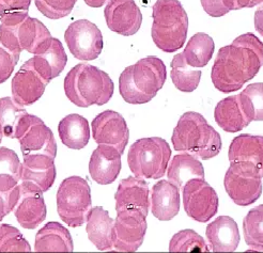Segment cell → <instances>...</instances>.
I'll use <instances>...</instances> for the list:
<instances>
[{
  "label": "cell",
  "mask_w": 263,
  "mask_h": 253,
  "mask_svg": "<svg viewBox=\"0 0 263 253\" xmlns=\"http://www.w3.org/2000/svg\"><path fill=\"white\" fill-rule=\"evenodd\" d=\"M246 245L256 251H263V204L249 210L243 220Z\"/></svg>",
  "instance_id": "obj_35"
},
{
  "label": "cell",
  "mask_w": 263,
  "mask_h": 253,
  "mask_svg": "<svg viewBox=\"0 0 263 253\" xmlns=\"http://www.w3.org/2000/svg\"><path fill=\"white\" fill-rule=\"evenodd\" d=\"M77 0H34V4L42 14L49 20H60L68 16Z\"/></svg>",
  "instance_id": "obj_39"
},
{
  "label": "cell",
  "mask_w": 263,
  "mask_h": 253,
  "mask_svg": "<svg viewBox=\"0 0 263 253\" xmlns=\"http://www.w3.org/2000/svg\"><path fill=\"white\" fill-rule=\"evenodd\" d=\"M179 188L170 181L157 182L152 188L151 210L155 218L161 221L174 219L180 210Z\"/></svg>",
  "instance_id": "obj_23"
},
{
  "label": "cell",
  "mask_w": 263,
  "mask_h": 253,
  "mask_svg": "<svg viewBox=\"0 0 263 253\" xmlns=\"http://www.w3.org/2000/svg\"><path fill=\"white\" fill-rule=\"evenodd\" d=\"M20 60V55L8 49L0 43V84L7 82Z\"/></svg>",
  "instance_id": "obj_40"
},
{
  "label": "cell",
  "mask_w": 263,
  "mask_h": 253,
  "mask_svg": "<svg viewBox=\"0 0 263 253\" xmlns=\"http://www.w3.org/2000/svg\"><path fill=\"white\" fill-rule=\"evenodd\" d=\"M18 141L24 165L35 169H45L55 165L57 142L44 122L33 125Z\"/></svg>",
  "instance_id": "obj_9"
},
{
  "label": "cell",
  "mask_w": 263,
  "mask_h": 253,
  "mask_svg": "<svg viewBox=\"0 0 263 253\" xmlns=\"http://www.w3.org/2000/svg\"><path fill=\"white\" fill-rule=\"evenodd\" d=\"M203 10L212 17L226 15L230 10L223 4V0H200Z\"/></svg>",
  "instance_id": "obj_41"
},
{
  "label": "cell",
  "mask_w": 263,
  "mask_h": 253,
  "mask_svg": "<svg viewBox=\"0 0 263 253\" xmlns=\"http://www.w3.org/2000/svg\"><path fill=\"white\" fill-rule=\"evenodd\" d=\"M9 214L8 208H7V203L4 197L0 194V221H2L7 215Z\"/></svg>",
  "instance_id": "obj_44"
},
{
  "label": "cell",
  "mask_w": 263,
  "mask_h": 253,
  "mask_svg": "<svg viewBox=\"0 0 263 253\" xmlns=\"http://www.w3.org/2000/svg\"><path fill=\"white\" fill-rule=\"evenodd\" d=\"M205 235L214 252H233L241 239L238 224L229 216H219L210 223Z\"/></svg>",
  "instance_id": "obj_25"
},
{
  "label": "cell",
  "mask_w": 263,
  "mask_h": 253,
  "mask_svg": "<svg viewBox=\"0 0 263 253\" xmlns=\"http://www.w3.org/2000/svg\"><path fill=\"white\" fill-rule=\"evenodd\" d=\"M36 252H72L73 239L70 232L59 222H48L35 236Z\"/></svg>",
  "instance_id": "obj_27"
},
{
  "label": "cell",
  "mask_w": 263,
  "mask_h": 253,
  "mask_svg": "<svg viewBox=\"0 0 263 253\" xmlns=\"http://www.w3.org/2000/svg\"><path fill=\"white\" fill-rule=\"evenodd\" d=\"M88 238L100 251H111L115 245V220L102 206L92 207L88 214Z\"/></svg>",
  "instance_id": "obj_22"
},
{
  "label": "cell",
  "mask_w": 263,
  "mask_h": 253,
  "mask_svg": "<svg viewBox=\"0 0 263 253\" xmlns=\"http://www.w3.org/2000/svg\"><path fill=\"white\" fill-rule=\"evenodd\" d=\"M56 181L55 165L45 169L30 168L23 164V172L21 179V192H37L43 193L48 191Z\"/></svg>",
  "instance_id": "obj_31"
},
{
  "label": "cell",
  "mask_w": 263,
  "mask_h": 253,
  "mask_svg": "<svg viewBox=\"0 0 263 253\" xmlns=\"http://www.w3.org/2000/svg\"><path fill=\"white\" fill-rule=\"evenodd\" d=\"M23 164L17 154L5 146H0V194L7 203L9 214L15 208L21 198V179Z\"/></svg>",
  "instance_id": "obj_16"
},
{
  "label": "cell",
  "mask_w": 263,
  "mask_h": 253,
  "mask_svg": "<svg viewBox=\"0 0 263 253\" xmlns=\"http://www.w3.org/2000/svg\"><path fill=\"white\" fill-rule=\"evenodd\" d=\"M223 4L230 11H232L243 8H253L263 4V0H223Z\"/></svg>",
  "instance_id": "obj_42"
},
{
  "label": "cell",
  "mask_w": 263,
  "mask_h": 253,
  "mask_svg": "<svg viewBox=\"0 0 263 253\" xmlns=\"http://www.w3.org/2000/svg\"><path fill=\"white\" fill-rule=\"evenodd\" d=\"M63 87L67 98L82 108L105 105L109 102L115 91L108 74L87 63L75 65L65 76Z\"/></svg>",
  "instance_id": "obj_3"
},
{
  "label": "cell",
  "mask_w": 263,
  "mask_h": 253,
  "mask_svg": "<svg viewBox=\"0 0 263 253\" xmlns=\"http://www.w3.org/2000/svg\"><path fill=\"white\" fill-rule=\"evenodd\" d=\"M263 66V43L248 32L219 49L212 68L214 87L223 93L240 90Z\"/></svg>",
  "instance_id": "obj_1"
},
{
  "label": "cell",
  "mask_w": 263,
  "mask_h": 253,
  "mask_svg": "<svg viewBox=\"0 0 263 253\" xmlns=\"http://www.w3.org/2000/svg\"><path fill=\"white\" fill-rule=\"evenodd\" d=\"M230 163H244L255 167L263 178V137L240 135L235 137L228 152Z\"/></svg>",
  "instance_id": "obj_24"
},
{
  "label": "cell",
  "mask_w": 263,
  "mask_h": 253,
  "mask_svg": "<svg viewBox=\"0 0 263 253\" xmlns=\"http://www.w3.org/2000/svg\"><path fill=\"white\" fill-rule=\"evenodd\" d=\"M214 49L213 38L203 32H198L191 37L183 55L190 65L194 68H203L211 61Z\"/></svg>",
  "instance_id": "obj_32"
},
{
  "label": "cell",
  "mask_w": 263,
  "mask_h": 253,
  "mask_svg": "<svg viewBox=\"0 0 263 253\" xmlns=\"http://www.w3.org/2000/svg\"><path fill=\"white\" fill-rule=\"evenodd\" d=\"M168 180L179 189L193 179H204V168L202 164L190 153L179 154L174 157L167 172Z\"/></svg>",
  "instance_id": "obj_30"
},
{
  "label": "cell",
  "mask_w": 263,
  "mask_h": 253,
  "mask_svg": "<svg viewBox=\"0 0 263 253\" xmlns=\"http://www.w3.org/2000/svg\"><path fill=\"white\" fill-rule=\"evenodd\" d=\"M108 28L124 36L137 33L142 23V14L134 0H109L104 10Z\"/></svg>",
  "instance_id": "obj_15"
},
{
  "label": "cell",
  "mask_w": 263,
  "mask_h": 253,
  "mask_svg": "<svg viewBox=\"0 0 263 253\" xmlns=\"http://www.w3.org/2000/svg\"><path fill=\"white\" fill-rule=\"evenodd\" d=\"M46 205L43 193L25 192L21 194L14 208V215L22 228L34 230L46 218Z\"/></svg>",
  "instance_id": "obj_26"
},
{
  "label": "cell",
  "mask_w": 263,
  "mask_h": 253,
  "mask_svg": "<svg viewBox=\"0 0 263 253\" xmlns=\"http://www.w3.org/2000/svg\"><path fill=\"white\" fill-rule=\"evenodd\" d=\"M58 132L61 142L72 150L84 149L90 139L88 120L76 113H71L61 120Z\"/></svg>",
  "instance_id": "obj_29"
},
{
  "label": "cell",
  "mask_w": 263,
  "mask_h": 253,
  "mask_svg": "<svg viewBox=\"0 0 263 253\" xmlns=\"http://www.w3.org/2000/svg\"><path fill=\"white\" fill-rule=\"evenodd\" d=\"M64 40L71 54L82 61L96 60L104 46L101 30L88 20L73 22L65 30Z\"/></svg>",
  "instance_id": "obj_11"
},
{
  "label": "cell",
  "mask_w": 263,
  "mask_h": 253,
  "mask_svg": "<svg viewBox=\"0 0 263 253\" xmlns=\"http://www.w3.org/2000/svg\"><path fill=\"white\" fill-rule=\"evenodd\" d=\"M262 177L259 171L244 163H230L225 176V189L232 201L240 206L255 203L262 194Z\"/></svg>",
  "instance_id": "obj_10"
},
{
  "label": "cell",
  "mask_w": 263,
  "mask_h": 253,
  "mask_svg": "<svg viewBox=\"0 0 263 253\" xmlns=\"http://www.w3.org/2000/svg\"><path fill=\"white\" fill-rule=\"evenodd\" d=\"M121 153L114 146L99 144L89 162L91 178L100 185H108L116 181L121 171Z\"/></svg>",
  "instance_id": "obj_19"
},
{
  "label": "cell",
  "mask_w": 263,
  "mask_h": 253,
  "mask_svg": "<svg viewBox=\"0 0 263 253\" xmlns=\"http://www.w3.org/2000/svg\"><path fill=\"white\" fill-rule=\"evenodd\" d=\"M174 149L208 161L218 155L221 138L198 112H185L180 118L172 137Z\"/></svg>",
  "instance_id": "obj_4"
},
{
  "label": "cell",
  "mask_w": 263,
  "mask_h": 253,
  "mask_svg": "<svg viewBox=\"0 0 263 253\" xmlns=\"http://www.w3.org/2000/svg\"><path fill=\"white\" fill-rule=\"evenodd\" d=\"M50 37L46 26L30 16L16 24L0 25V43L20 56L23 50L34 55Z\"/></svg>",
  "instance_id": "obj_8"
},
{
  "label": "cell",
  "mask_w": 263,
  "mask_h": 253,
  "mask_svg": "<svg viewBox=\"0 0 263 253\" xmlns=\"http://www.w3.org/2000/svg\"><path fill=\"white\" fill-rule=\"evenodd\" d=\"M214 118L217 125L227 132H238L251 124L245 115L238 95L221 100L215 107Z\"/></svg>",
  "instance_id": "obj_28"
},
{
  "label": "cell",
  "mask_w": 263,
  "mask_h": 253,
  "mask_svg": "<svg viewBox=\"0 0 263 253\" xmlns=\"http://www.w3.org/2000/svg\"><path fill=\"white\" fill-rule=\"evenodd\" d=\"M170 252H208L210 251L203 237L193 230H183L172 238Z\"/></svg>",
  "instance_id": "obj_36"
},
{
  "label": "cell",
  "mask_w": 263,
  "mask_h": 253,
  "mask_svg": "<svg viewBox=\"0 0 263 253\" xmlns=\"http://www.w3.org/2000/svg\"><path fill=\"white\" fill-rule=\"evenodd\" d=\"M32 0H0V22L16 24L27 16Z\"/></svg>",
  "instance_id": "obj_38"
},
{
  "label": "cell",
  "mask_w": 263,
  "mask_h": 253,
  "mask_svg": "<svg viewBox=\"0 0 263 253\" xmlns=\"http://www.w3.org/2000/svg\"><path fill=\"white\" fill-rule=\"evenodd\" d=\"M254 24L256 30L263 36V6H261L255 13Z\"/></svg>",
  "instance_id": "obj_43"
},
{
  "label": "cell",
  "mask_w": 263,
  "mask_h": 253,
  "mask_svg": "<svg viewBox=\"0 0 263 253\" xmlns=\"http://www.w3.org/2000/svg\"><path fill=\"white\" fill-rule=\"evenodd\" d=\"M151 35L161 50L172 54L186 41L189 17L179 0H156L152 8Z\"/></svg>",
  "instance_id": "obj_5"
},
{
  "label": "cell",
  "mask_w": 263,
  "mask_h": 253,
  "mask_svg": "<svg viewBox=\"0 0 263 253\" xmlns=\"http://www.w3.org/2000/svg\"><path fill=\"white\" fill-rule=\"evenodd\" d=\"M172 150L168 142L159 137L142 138L132 144L127 164L139 179L157 180L165 176Z\"/></svg>",
  "instance_id": "obj_6"
},
{
  "label": "cell",
  "mask_w": 263,
  "mask_h": 253,
  "mask_svg": "<svg viewBox=\"0 0 263 253\" xmlns=\"http://www.w3.org/2000/svg\"><path fill=\"white\" fill-rule=\"evenodd\" d=\"M48 84L27 60L12 79V99L21 106H30L41 99Z\"/></svg>",
  "instance_id": "obj_18"
},
{
  "label": "cell",
  "mask_w": 263,
  "mask_h": 253,
  "mask_svg": "<svg viewBox=\"0 0 263 253\" xmlns=\"http://www.w3.org/2000/svg\"><path fill=\"white\" fill-rule=\"evenodd\" d=\"M92 136L98 144L114 146L123 154L129 139V130L124 118L114 110H105L91 123Z\"/></svg>",
  "instance_id": "obj_14"
},
{
  "label": "cell",
  "mask_w": 263,
  "mask_h": 253,
  "mask_svg": "<svg viewBox=\"0 0 263 253\" xmlns=\"http://www.w3.org/2000/svg\"><path fill=\"white\" fill-rule=\"evenodd\" d=\"M2 140H3V136L0 135V143H2Z\"/></svg>",
  "instance_id": "obj_46"
},
{
  "label": "cell",
  "mask_w": 263,
  "mask_h": 253,
  "mask_svg": "<svg viewBox=\"0 0 263 253\" xmlns=\"http://www.w3.org/2000/svg\"><path fill=\"white\" fill-rule=\"evenodd\" d=\"M183 205L189 217L204 223L216 215L218 196L204 179H193L183 187Z\"/></svg>",
  "instance_id": "obj_12"
},
{
  "label": "cell",
  "mask_w": 263,
  "mask_h": 253,
  "mask_svg": "<svg viewBox=\"0 0 263 253\" xmlns=\"http://www.w3.org/2000/svg\"><path fill=\"white\" fill-rule=\"evenodd\" d=\"M92 208L91 190L88 182L80 177L65 179L57 191V210L61 220L71 228L87 222Z\"/></svg>",
  "instance_id": "obj_7"
},
{
  "label": "cell",
  "mask_w": 263,
  "mask_h": 253,
  "mask_svg": "<svg viewBox=\"0 0 263 253\" xmlns=\"http://www.w3.org/2000/svg\"><path fill=\"white\" fill-rule=\"evenodd\" d=\"M167 78L165 63L149 56L129 65L119 78V91L123 100L132 105L149 103L157 94Z\"/></svg>",
  "instance_id": "obj_2"
},
{
  "label": "cell",
  "mask_w": 263,
  "mask_h": 253,
  "mask_svg": "<svg viewBox=\"0 0 263 253\" xmlns=\"http://www.w3.org/2000/svg\"><path fill=\"white\" fill-rule=\"evenodd\" d=\"M115 199L117 212L126 209H138L144 216H148L150 207L149 186L142 179L128 177L122 180L118 186Z\"/></svg>",
  "instance_id": "obj_20"
},
{
  "label": "cell",
  "mask_w": 263,
  "mask_h": 253,
  "mask_svg": "<svg viewBox=\"0 0 263 253\" xmlns=\"http://www.w3.org/2000/svg\"><path fill=\"white\" fill-rule=\"evenodd\" d=\"M147 216L138 209H126L117 212L115 219L114 250L135 252L143 243L147 232Z\"/></svg>",
  "instance_id": "obj_13"
},
{
  "label": "cell",
  "mask_w": 263,
  "mask_h": 253,
  "mask_svg": "<svg viewBox=\"0 0 263 253\" xmlns=\"http://www.w3.org/2000/svg\"><path fill=\"white\" fill-rule=\"evenodd\" d=\"M170 66H172L170 77L178 90L182 92H193L199 86L201 71L196 70L194 66L190 65L183 52L174 57Z\"/></svg>",
  "instance_id": "obj_33"
},
{
  "label": "cell",
  "mask_w": 263,
  "mask_h": 253,
  "mask_svg": "<svg viewBox=\"0 0 263 253\" xmlns=\"http://www.w3.org/2000/svg\"><path fill=\"white\" fill-rule=\"evenodd\" d=\"M29 62L44 79L50 83L51 79L58 77L64 70L68 56L59 40L50 37L29 59Z\"/></svg>",
  "instance_id": "obj_21"
},
{
  "label": "cell",
  "mask_w": 263,
  "mask_h": 253,
  "mask_svg": "<svg viewBox=\"0 0 263 253\" xmlns=\"http://www.w3.org/2000/svg\"><path fill=\"white\" fill-rule=\"evenodd\" d=\"M238 98L249 121H263V83L247 86Z\"/></svg>",
  "instance_id": "obj_34"
},
{
  "label": "cell",
  "mask_w": 263,
  "mask_h": 253,
  "mask_svg": "<svg viewBox=\"0 0 263 253\" xmlns=\"http://www.w3.org/2000/svg\"><path fill=\"white\" fill-rule=\"evenodd\" d=\"M84 2L91 8H101L107 0H84Z\"/></svg>",
  "instance_id": "obj_45"
},
{
  "label": "cell",
  "mask_w": 263,
  "mask_h": 253,
  "mask_svg": "<svg viewBox=\"0 0 263 253\" xmlns=\"http://www.w3.org/2000/svg\"><path fill=\"white\" fill-rule=\"evenodd\" d=\"M31 247L18 229L0 224V252H30Z\"/></svg>",
  "instance_id": "obj_37"
},
{
  "label": "cell",
  "mask_w": 263,
  "mask_h": 253,
  "mask_svg": "<svg viewBox=\"0 0 263 253\" xmlns=\"http://www.w3.org/2000/svg\"><path fill=\"white\" fill-rule=\"evenodd\" d=\"M43 123L11 98L0 99V135L11 139H21L33 125Z\"/></svg>",
  "instance_id": "obj_17"
}]
</instances>
